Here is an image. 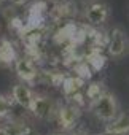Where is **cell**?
<instances>
[{
    "mask_svg": "<svg viewBox=\"0 0 129 135\" xmlns=\"http://www.w3.org/2000/svg\"><path fill=\"white\" fill-rule=\"evenodd\" d=\"M91 110H93V113L96 114L97 119H100L104 122H110L118 114V102H116V97L113 94L102 92L99 97H96L91 102Z\"/></svg>",
    "mask_w": 129,
    "mask_h": 135,
    "instance_id": "1",
    "label": "cell"
},
{
    "mask_svg": "<svg viewBox=\"0 0 129 135\" xmlns=\"http://www.w3.org/2000/svg\"><path fill=\"white\" fill-rule=\"evenodd\" d=\"M56 110H57V103L54 99H51L48 95H35L34 94L29 111L37 119H49L56 114Z\"/></svg>",
    "mask_w": 129,
    "mask_h": 135,
    "instance_id": "2",
    "label": "cell"
},
{
    "mask_svg": "<svg viewBox=\"0 0 129 135\" xmlns=\"http://www.w3.org/2000/svg\"><path fill=\"white\" fill-rule=\"evenodd\" d=\"M56 116H57V122H59L62 132H66V130L75 129V126L78 122V118H80V111H78L77 105L66 103V105L57 107Z\"/></svg>",
    "mask_w": 129,
    "mask_h": 135,
    "instance_id": "3",
    "label": "cell"
},
{
    "mask_svg": "<svg viewBox=\"0 0 129 135\" xmlns=\"http://www.w3.org/2000/svg\"><path fill=\"white\" fill-rule=\"evenodd\" d=\"M127 49V38L126 33L119 29L115 27L110 32V40H108V52L113 57H121Z\"/></svg>",
    "mask_w": 129,
    "mask_h": 135,
    "instance_id": "4",
    "label": "cell"
},
{
    "mask_svg": "<svg viewBox=\"0 0 129 135\" xmlns=\"http://www.w3.org/2000/svg\"><path fill=\"white\" fill-rule=\"evenodd\" d=\"M15 70L18 73V76L24 81V83H34L38 72H37V67L32 60L26 59V57H19L15 60Z\"/></svg>",
    "mask_w": 129,
    "mask_h": 135,
    "instance_id": "5",
    "label": "cell"
},
{
    "mask_svg": "<svg viewBox=\"0 0 129 135\" xmlns=\"http://www.w3.org/2000/svg\"><path fill=\"white\" fill-rule=\"evenodd\" d=\"M127 132H129V111H124V113L116 114V118L112 119L110 122H107L104 133H108V135H126Z\"/></svg>",
    "mask_w": 129,
    "mask_h": 135,
    "instance_id": "6",
    "label": "cell"
},
{
    "mask_svg": "<svg viewBox=\"0 0 129 135\" xmlns=\"http://www.w3.org/2000/svg\"><path fill=\"white\" fill-rule=\"evenodd\" d=\"M85 15H86V19H88L91 24L100 26V24H104V22L107 21V18H108V7H107L105 3H102V2H96V3L88 5Z\"/></svg>",
    "mask_w": 129,
    "mask_h": 135,
    "instance_id": "7",
    "label": "cell"
},
{
    "mask_svg": "<svg viewBox=\"0 0 129 135\" xmlns=\"http://www.w3.org/2000/svg\"><path fill=\"white\" fill-rule=\"evenodd\" d=\"M11 97H13V102H15V103H18L19 107L29 110V107H30V103H32V99H34V92H32L27 86H24L22 83H18V84L13 86Z\"/></svg>",
    "mask_w": 129,
    "mask_h": 135,
    "instance_id": "8",
    "label": "cell"
},
{
    "mask_svg": "<svg viewBox=\"0 0 129 135\" xmlns=\"http://www.w3.org/2000/svg\"><path fill=\"white\" fill-rule=\"evenodd\" d=\"M85 86V80L80 76H69L66 80H62V89L66 97H75L78 95V92L83 89Z\"/></svg>",
    "mask_w": 129,
    "mask_h": 135,
    "instance_id": "9",
    "label": "cell"
},
{
    "mask_svg": "<svg viewBox=\"0 0 129 135\" xmlns=\"http://www.w3.org/2000/svg\"><path fill=\"white\" fill-rule=\"evenodd\" d=\"M16 60V54H15V49H13V43L7 38H3L0 41V62L3 64H10Z\"/></svg>",
    "mask_w": 129,
    "mask_h": 135,
    "instance_id": "10",
    "label": "cell"
},
{
    "mask_svg": "<svg viewBox=\"0 0 129 135\" xmlns=\"http://www.w3.org/2000/svg\"><path fill=\"white\" fill-rule=\"evenodd\" d=\"M11 111V102L10 99H7L5 95L0 94V118H5L7 114H10Z\"/></svg>",
    "mask_w": 129,
    "mask_h": 135,
    "instance_id": "11",
    "label": "cell"
},
{
    "mask_svg": "<svg viewBox=\"0 0 129 135\" xmlns=\"http://www.w3.org/2000/svg\"><path fill=\"white\" fill-rule=\"evenodd\" d=\"M70 135H89V133L86 130H83V129H73V132Z\"/></svg>",
    "mask_w": 129,
    "mask_h": 135,
    "instance_id": "12",
    "label": "cell"
},
{
    "mask_svg": "<svg viewBox=\"0 0 129 135\" xmlns=\"http://www.w3.org/2000/svg\"><path fill=\"white\" fill-rule=\"evenodd\" d=\"M8 2H11L15 5H24L26 2H29V0H8Z\"/></svg>",
    "mask_w": 129,
    "mask_h": 135,
    "instance_id": "13",
    "label": "cell"
},
{
    "mask_svg": "<svg viewBox=\"0 0 129 135\" xmlns=\"http://www.w3.org/2000/svg\"><path fill=\"white\" fill-rule=\"evenodd\" d=\"M0 135H10L8 130H7V127H5V129H0Z\"/></svg>",
    "mask_w": 129,
    "mask_h": 135,
    "instance_id": "14",
    "label": "cell"
},
{
    "mask_svg": "<svg viewBox=\"0 0 129 135\" xmlns=\"http://www.w3.org/2000/svg\"><path fill=\"white\" fill-rule=\"evenodd\" d=\"M51 135H69V133H66V132H62V130H59V132H54V133H51Z\"/></svg>",
    "mask_w": 129,
    "mask_h": 135,
    "instance_id": "15",
    "label": "cell"
},
{
    "mask_svg": "<svg viewBox=\"0 0 129 135\" xmlns=\"http://www.w3.org/2000/svg\"><path fill=\"white\" fill-rule=\"evenodd\" d=\"M24 135H37V133H34V132H30V130H27V132H26Z\"/></svg>",
    "mask_w": 129,
    "mask_h": 135,
    "instance_id": "16",
    "label": "cell"
},
{
    "mask_svg": "<svg viewBox=\"0 0 129 135\" xmlns=\"http://www.w3.org/2000/svg\"><path fill=\"white\" fill-rule=\"evenodd\" d=\"M100 135H108V133H100Z\"/></svg>",
    "mask_w": 129,
    "mask_h": 135,
    "instance_id": "17",
    "label": "cell"
}]
</instances>
